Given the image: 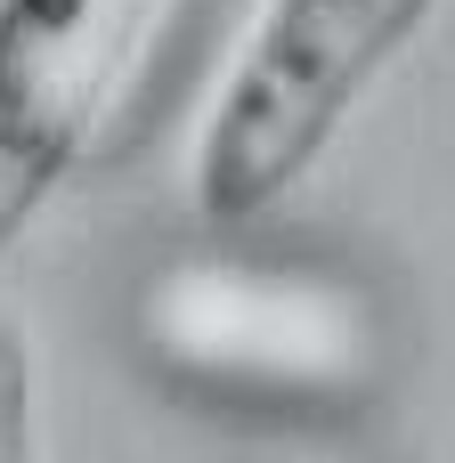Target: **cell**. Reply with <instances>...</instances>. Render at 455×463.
Masks as SVG:
<instances>
[{
    "label": "cell",
    "mask_w": 455,
    "mask_h": 463,
    "mask_svg": "<svg viewBox=\"0 0 455 463\" xmlns=\"http://www.w3.org/2000/svg\"><path fill=\"white\" fill-rule=\"evenodd\" d=\"M440 0H261L195 122V212L244 228L277 212L342 138L358 98L407 57Z\"/></svg>",
    "instance_id": "cell-1"
},
{
    "label": "cell",
    "mask_w": 455,
    "mask_h": 463,
    "mask_svg": "<svg viewBox=\"0 0 455 463\" xmlns=\"http://www.w3.org/2000/svg\"><path fill=\"white\" fill-rule=\"evenodd\" d=\"M0 463H41V423H33V342L16 309H0Z\"/></svg>",
    "instance_id": "cell-3"
},
{
    "label": "cell",
    "mask_w": 455,
    "mask_h": 463,
    "mask_svg": "<svg viewBox=\"0 0 455 463\" xmlns=\"http://www.w3.org/2000/svg\"><path fill=\"white\" fill-rule=\"evenodd\" d=\"M163 0H0V260L90 163Z\"/></svg>",
    "instance_id": "cell-2"
}]
</instances>
